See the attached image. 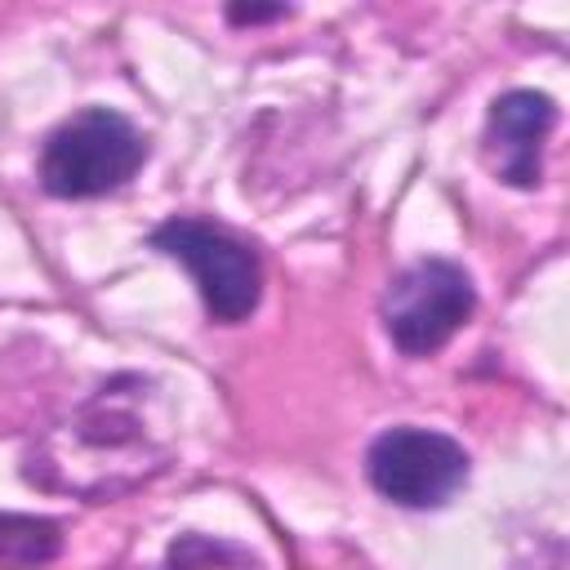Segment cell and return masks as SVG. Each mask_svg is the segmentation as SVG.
<instances>
[{
  "label": "cell",
  "mask_w": 570,
  "mask_h": 570,
  "mask_svg": "<svg viewBox=\"0 0 570 570\" xmlns=\"http://www.w3.org/2000/svg\"><path fill=\"white\" fill-rule=\"evenodd\" d=\"M142 392L147 383L134 374L98 387L76 410V419L45 441L40 459H31V476L76 494H116L160 472L165 450L147 432Z\"/></svg>",
  "instance_id": "6da1fadb"
},
{
  "label": "cell",
  "mask_w": 570,
  "mask_h": 570,
  "mask_svg": "<svg viewBox=\"0 0 570 570\" xmlns=\"http://www.w3.org/2000/svg\"><path fill=\"white\" fill-rule=\"evenodd\" d=\"M147 160L142 134L111 107H85L62 120L40 151V187L58 200H89L125 187Z\"/></svg>",
  "instance_id": "7a4b0ae2"
},
{
  "label": "cell",
  "mask_w": 570,
  "mask_h": 570,
  "mask_svg": "<svg viewBox=\"0 0 570 570\" xmlns=\"http://www.w3.org/2000/svg\"><path fill=\"white\" fill-rule=\"evenodd\" d=\"M151 245L191 272L209 321L236 325L258 307L263 267H258V254L249 245H240L236 236H227L209 223H196V218H169L151 232Z\"/></svg>",
  "instance_id": "3957f363"
},
{
  "label": "cell",
  "mask_w": 570,
  "mask_h": 570,
  "mask_svg": "<svg viewBox=\"0 0 570 570\" xmlns=\"http://www.w3.org/2000/svg\"><path fill=\"white\" fill-rule=\"evenodd\" d=\"M476 294L459 263L419 258L383 294V330L405 356H432L472 316Z\"/></svg>",
  "instance_id": "277c9868"
},
{
  "label": "cell",
  "mask_w": 570,
  "mask_h": 570,
  "mask_svg": "<svg viewBox=\"0 0 570 570\" xmlns=\"http://www.w3.org/2000/svg\"><path fill=\"white\" fill-rule=\"evenodd\" d=\"M365 476L401 508H441L468 481V450L432 428H387L365 450Z\"/></svg>",
  "instance_id": "5b68a950"
},
{
  "label": "cell",
  "mask_w": 570,
  "mask_h": 570,
  "mask_svg": "<svg viewBox=\"0 0 570 570\" xmlns=\"http://www.w3.org/2000/svg\"><path fill=\"white\" fill-rule=\"evenodd\" d=\"M557 125V102L539 89H508L485 116V160L512 187L543 178V142Z\"/></svg>",
  "instance_id": "8992f818"
},
{
  "label": "cell",
  "mask_w": 570,
  "mask_h": 570,
  "mask_svg": "<svg viewBox=\"0 0 570 570\" xmlns=\"http://www.w3.org/2000/svg\"><path fill=\"white\" fill-rule=\"evenodd\" d=\"M62 548L58 525L45 517H18V512H0V561L13 566H45L53 561Z\"/></svg>",
  "instance_id": "52a82bcc"
},
{
  "label": "cell",
  "mask_w": 570,
  "mask_h": 570,
  "mask_svg": "<svg viewBox=\"0 0 570 570\" xmlns=\"http://www.w3.org/2000/svg\"><path fill=\"white\" fill-rule=\"evenodd\" d=\"M232 22H272V18H285V4H236L227 9Z\"/></svg>",
  "instance_id": "ba28073f"
}]
</instances>
